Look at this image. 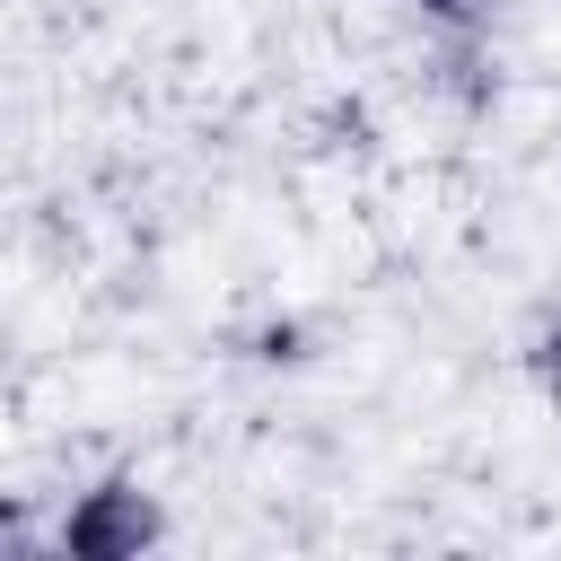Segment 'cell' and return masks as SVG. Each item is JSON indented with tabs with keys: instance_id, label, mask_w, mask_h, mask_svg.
Wrapping results in <instances>:
<instances>
[{
	"instance_id": "7a4b0ae2",
	"label": "cell",
	"mask_w": 561,
	"mask_h": 561,
	"mask_svg": "<svg viewBox=\"0 0 561 561\" xmlns=\"http://www.w3.org/2000/svg\"><path fill=\"white\" fill-rule=\"evenodd\" d=\"M526 368H535V377H543V386L561 394V307L543 316V333H535V351H526Z\"/></svg>"
},
{
	"instance_id": "3957f363",
	"label": "cell",
	"mask_w": 561,
	"mask_h": 561,
	"mask_svg": "<svg viewBox=\"0 0 561 561\" xmlns=\"http://www.w3.org/2000/svg\"><path fill=\"white\" fill-rule=\"evenodd\" d=\"M421 9H430V18H447V26H473V18H482V0H421Z\"/></svg>"
},
{
	"instance_id": "6da1fadb",
	"label": "cell",
	"mask_w": 561,
	"mask_h": 561,
	"mask_svg": "<svg viewBox=\"0 0 561 561\" xmlns=\"http://www.w3.org/2000/svg\"><path fill=\"white\" fill-rule=\"evenodd\" d=\"M158 535H167V508H158V491L131 482V473H105V482L79 491V500L61 508V526H53L61 561H140V552H158Z\"/></svg>"
}]
</instances>
